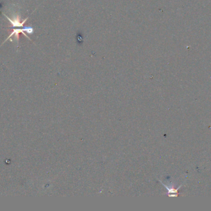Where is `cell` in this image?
I'll list each match as a JSON object with an SVG mask.
<instances>
[{"label": "cell", "instance_id": "6da1fadb", "mask_svg": "<svg viewBox=\"0 0 211 211\" xmlns=\"http://www.w3.org/2000/svg\"><path fill=\"white\" fill-rule=\"evenodd\" d=\"M160 182L164 186V187H165L167 188V190H168V195L169 197H176L178 196V190H179V189L180 188V186H179L176 189H175L173 188L168 187L167 186H166L163 183H162V182H161V181H160Z\"/></svg>", "mask_w": 211, "mask_h": 211}]
</instances>
